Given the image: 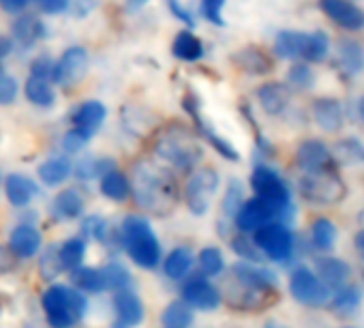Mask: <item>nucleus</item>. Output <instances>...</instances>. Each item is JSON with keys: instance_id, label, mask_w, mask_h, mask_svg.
Segmentation results:
<instances>
[{"instance_id": "obj_7", "label": "nucleus", "mask_w": 364, "mask_h": 328, "mask_svg": "<svg viewBox=\"0 0 364 328\" xmlns=\"http://www.w3.org/2000/svg\"><path fill=\"white\" fill-rule=\"evenodd\" d=\"M300 194L311 204H338L345 200L347 187L334 172H317L300 179Z\"/></svg>"}, {"instance_id": "obj_52", "label": "nucleus", "mask_w": 364, "mask_h": 328, "mask_svg": "<svg viewBox=\"0 0 364 328\" xmlns=\"http://www.w3.org/2000/svg\"><path fill=\"white\" fill-rule=\"evenodd\" d=\"M37 7L46 14H63L69 7V0H35Z\"/></svg>"}, {"instance_id": "obj_5", "label": "nucleus", "mask_w": 364, "mask_h": 328, "mask_svg": "<svg viewBox=\"0 0 364 328\" xmlns=\"http://www.w3.org/2000/svg\"><path fill=\"white\" fill-rule=\"evenodd\" d=\"M156 154L176 168H193L202 157V148L187 129L176 127L159 137Z\"/></svg>"}, {"instance_id": "obj_35", "label": "nucleus", "mask_w": 364, "mask_h": 328, "mask_svg": "<svg viewBox=\"0 0 364 328\" xmlns=\"http://www.w3.org/2000/svg\"><path fill=\"white\" fill-rule=\"evenodd\" d=\"M328 52H330V39H328V35L321 33V31H315V33L306 35L300 58L304 63H321V60H326Z\"/></svg>"}, {"instance_id": "obj_13", "label": "nucleus", "mask_w": 364, "mask_h": 328, "mask_svg": "<svg viewBox=\"0 0 364 328\" xmlns=\"http://www.w3.org/2000/svg\"><path fill=\"white\" fill-rule=\"evenodd\" d=\"M298 168L306 174L330 172L332 168V152L321 139H304L296 150Z\"/></svg>"}, {"instance_id": "obj_59", "label": "nucleus", "mask_w": 364, "mask_h": 328, "mask_svg": "<svg viewBox=\"0 0 364 328\" xmlns=\"http://www.w3.org/2000/svg\"><path fill=\"white\" fill-rule=\"evenodd\" d=\"M0 54H5V52H3V50H0Z\"/></svg>"}, {"instance_id": "obj_43", "label": "nucleus", "mask_w": 364, "mask_h": 328, "mask_svg": "<svg viewBox=\"0 0 364 328\" xmlns=\"http://www.w3.org/2000/svg\"><path fill=\"white\" fill-rule=\"evenodd\" d=\"M287 84L296 90H311L315 86V73L304 63L291 65L287 71Z\"/></svg>"}, {"instance_id": "obj_45", "label": "nucleus", "mask_w": 364, "mask_h": 328, "mask_svg": "<svg viewBox=\"0 0 364 328\" xmlns=\"http://www.w3.org/2000/svg\"><path fill=\"white\" fill-rule=\"evenodd\" d=\"M242 202H245L242 187H240L238 181H232L230 187H228V191H225V198H223V215L228 219H234L236 213H238V208L242 206Z\"/></svg>"}, {"instance_id": "obj_32", "label": "nucleus", "mask_w": 364, "mask_h": 328, "mask_svg": "<svg viewBox=\"0 0 364 328\" xmlns=\"http://www.w3.org/2000/svg\"><path fill=\"white\" fill-rule=\"evenodd\" d=\"M71 170H73V166H71V163L65 157H52V159H48V161L41 163L37 172H39L41 183L54 187V185L65 183L69 179Z\"/></svg>"}, {"instance_id": "obj_56", "label": "nucleus", "mask_w": 364, "mask_h": 328, "mask_svg": "<svg viewBox=\"0 0 364 328\" xmlns=\"http://www.w3.org/2000/svg\"><path fill=\"white\" fill-rule=\"evenodd\" d=\"M355 114H358V120L364 125V97L358 99V103H355Z\"/></svg>"}, {"instance_id": "obj_38", "label": "nucleus", "mask_w": 364, "mask_h": 328, "mask_svg": "<svg viewBox=\"0 0 364 328\" xmlns=\"http://www.w3.org/2000/svg\"><path fill=\"white\" fill-rule=\"evenodd\" d=\"M311 240L317 249L321 251H330L336 243V228L330 219L326 217H319L313 221L311 226Z\"/></svg>"}, {"instance_id": "obj_1", "label": "nucleus", "mask_w": 364, "mask_h": 328, "mask_svg": "<svg viewBox=\"0 0 364 328\" xmlns=\"http://www.w3.org/2000/svg\"><path fill=\"white\" fill-rule=\"evenodd\" d=\"M131 194L135 204L150 215L167 217L176 208V185L173 179L150 166V163H139L133 174Z\"/></svg>"}, {"instance_id": "obj_10", "label": "nucleus", "mask_w": 364, "mask_h": 328, "mask_svg": "<svg viewBox=\"0 0 364 328\" xmlns=\"http://www.w3.org/2000/svg\"><path fill=\"white\" fill-rule=\"evenodd\" d=\"M88 65H90V58H88V52L84 48H80V46L69 48L54 63L52 82L54 84H60V86H73V84H77L86 75Z\"/></svg>"}, {"instance_id": "obj_19", "label": "nucleus", "mask_w": 364, "mask_h": 328, "mask_svg": "<svg viewBox=\"0 0 364 328\" xmlns=\"http://www.w3.org/2000/svg\"><path fill=\"white\" fill-rule=\"evenodd\" d=\"M313 118L323 131L334 133L343 127V120H345L343 105L332 97H321L313 103Z\"/></svg>"}, {"instance_id": "obj_57", "label": "nucleus", "mask_w": 364, "mask_h": 328, "mask_svg": "<svg viewBox=\"0 0 364 328\" xmlns=\"http://www.w3.org/2000/svg\"><path fill=\"white\" fill-rule=\"evenodd\" d=\"M264 328H289V326H283V324H279V322H268Z\"/></svg>"}, {"instance_id": "obj_6", "label": "nucleus", "mask_w": 364, "mask_h": 328, "mask_svg": "<svg viewBox=\"0 0 364 328\" xmlns=\"http://www.w3.org/2000/svg\"><path fill=\"white\" fill-rule=\"evenodd\" d=\"M253 243L262 251V255L272 262H287L294 255L296 247V238L289 226H283L279 221H272L253 232Z\"/></svg>"}, {"instance_id": "obj_55", "label": "nucleus", "mask_w": 364, "mask_h": 328, "mask_svg": "<svg viewBox=\"0 0 364 328\" xmlns=\"http://www.w3.org/2000/svg\"><path fill=\"white\" fill-rule=\"evenodd\" d=\"M355 249H358V253L364 258V230H360V232L355 234Z\"/></svg>"}, {"instance_id": "obj_47", "label": "nucleus", "mask_w": 364, "mask_h": 328, "mask_svg": "<svg viewBox=\"0 0 364 328\" xmlns=\"http://www.w3.org/2000/svg\"><path fill=\"white\" fill-rule=\"evenodd\" d=\"M82 230H84V234H86L84 238L92 236V238H97V240H101V243H107V240L112 238L109 223H107L105 219H101V217H88V219L84 221Z\"/></svg>"}, {"instance_id": "obj_42", "label": "nucleus", "mask_w": 364, "mask_h": 328, "mask_svg": "<svg viewBox=\"0 0 364 328\" xmlns=\"http://www.w3.org/2000/svg\"><path fill=\"white\" fill-rule=\"evenodd\" d=\"M101 270H103L107 290H116V292H118V290L129 287V283H131V273L127 270L124 264H120V262H109V264H105V268H101Z\"/></svg>"}, {"instance_id": "obj_20", "label": "nucleus", "mask_w": 364, "mask_h": 328, "mask_svg": "<svg viewBox=\"0 0 364 328\" xmlns=\"http://www.w3.org/2000/svg\"><path fill=\"white\" fill-rule=\"evenodd\" d=\"M37 194H39L37 185H35L28 176H24V174H9V176L5 179V196H7L9 204L16 206V208L28 206L31 200H33Z\"/></svg>"}, {"instance_id": "obj_22", "label": "nucleus", "mask_w": 364, "mask_h": 328, "mask_svg": "<svg viewBox=\"0 0 364 328\" xmlns=\"http://www.w3.org/2000/svg\"><path fill=\"white\" fill-rule=\"evenodd\" d=\"M257 101H259V105H262V110L266 114L277 116V114H281L287 107L289 90L281 82H268V84L257 88Z\"/></svg>"}, {"instance_id": "obj_50", "label": "nucleus", "mask_w": 364, "mask_h": 328, "mask_svg": "<svg viewBox=\"0 0 364 328\" xmlns=\"http://www.w3.org/2000/svg\"><path fill=\"white\" fill-rule=\"evenodd\" d=\"M167 7H169V11H171V16L173 18H178L182 24H187V26H196V18L191 16V11L180 3V0H167Z\"/></svg>"}, {"instance_id": "obj_3", "label": "nucleus", "mask_w": 364, "mask_h": 328, "mask_svg": "<svg viewBox=\"0 0 364 328\" xmlns=\"http://www.w3.org/2000/svg\"><path fill=\"white\" fill-rule=\"evenodd\" d=\"M48 324L52 328H73L86 313L88 300L86 296L69 285L52 283L41 298Z\"/></svg>"}, {"instance_id": "obj_51", "label": "nucleus", "mask_w": 364, "mask_h": 328, "mask_svg": "<svg viewBox=\"0 0 364 328\" xmlns=\"http://www.w3.org/2000/svg\"><path fill=\"white\" fill-rule=\"evenodd\" d=\"M86 144H88V142H86L82 135H77L75 131H67V135L63 137V148H65L67 152H80Z\"/></svg>"}, {"instance_id": "obj_41", "label": "nucleus", "mask_w": 364, "mask_h": 328, "mask_svg": "<svg viewBox=\"0 0 364 328\" xmlns=\"http://www.w3.org/2000/svg\"><path fill=\"white\" fill-rule=\"evenodd\" d=\"M200 268L206 277H217L225 270V260L221 249L217 247H204L200 251Z\"/></svg>"}, {"instance_id": "obj_33", "label": "nucleus", "mask_w": 364, "mask_h": 328, "mask_svg": "<svg viewBox=\"0 0 364 328\" xmlns=\"http://www.w3.org/2000/svg\"><path fill=\"white\" fill-rule=\"evenodd\" d=\"M101 194L114 202H124L131 196V183L129 179L118 172V170H109L101 176Z\"/></svg>"}, {"instance_id": "obj_58", "label": "nucleus", "mask_w": 364, "mask_h": 328, "mask_svg": "<svg viewBox=\"0 0 364 328\" xmlns=\"http://www.w3.org/2000/svg\"><path fill=\"white\" fill-rule=\"evenodd\" d=\"M116 328H124V326H120V324H116Z\"/></svg>"}, {"instance_id": "obj_30", "label": "nucleus", "mask_w": 364, "mask_h": 328, "mask_svg": "<svg viewBox=\"0 0 364 328\" xmlns=\"http://www.w3.org/2000/svg\"><path fill=\"white\" fill-rule=\"evenodd\" d=\"M306 33L298 31H281L274 39V54L283 60H294L302 56Z\"/></svg>"}, {"instance_id": "obj_44", "label": "nucleus", "mask_w": 364, "mask_h": 328, "mask_svg": "<svg viewBox=\"0 0 364 328\" xmlns=\"http://www.w3.org/2000/svg\"><path fill=\"white\" fill-rule=\"evenodd\" d=\"M105 166V161H101V159H95V157H88V159H82L77 166L71 170L80 181H90V179H95V176H103L105 172H109L107 168H103Z\"/></svg>"}, {"instance_id": "obj_21", "label": "nucleus", "mask_w": 364, "mask_h": 328, "mask_svg": "<svg viewBox=\"0 0 364 328\" xmlns=\"http://www.w3.org/2000/svg\"><path fill=\"white\" fill-rule=\"evenodd\" d=\"M50 211H52V215H54L58 221L77 219V217L84 213V198L80 196L77 189H63V191H58L56 198L52 200Z\"/></svg>"}, {"instance_id": "obj_8", "label": "nucleus", "mask_w": 364, "mask_h": 328, "mask_svg": "<svg viewBox=\"0 0 364 328\" xmlns=\"http://www.w3.org/2000/svg\"><path fill=\"white\" fill-rule=\"evenodd\" d=\"M289 292L304 307H323L332 298L330 290L306 266H298L291 273V277H289Z\"/></svg>"}, {"instance_id": "obj_49", "label": "nucleus", "mask_w": 364, "mask_h": 328, "mask_svg": "<svg viewBox=\"0 0 364 328\" xmlns=\"http://www.w3.org/2000/svg\"><path fill=\"white\" fill-rule=\"evenodd\" d=\"M225 7V0H202L200 5V14L215 26H223V18H221V11Z\"/></svg>"}, {"instance_id": "obj_48", "label": "nucleus", "mask_w": 364, "mask_h": 328, "mask_svg": "<svg viewBox=\"0 0 364 328\" xmlns=\"http://www.w3.org/2000/svg\"><path fill=\"white\" fill-rule=\"evenodd\" d=\"M18 97V82L5 69H0V105H11Z\"/></svg>"}, {"instance_id": "obj_36", "label": "nucleus", "mask_w": 364, "mask_h": 328, "mask_svg": "<svg viewBox=\"0 0 364 328\" xmlns=\"http://www.w3.org/2000/svg\"><path fill=\"white\" fill-rule=\"evenodd\" d=\"M86 255V238L84 236H73L60 245V262L65 270H75L82 266Z\"/></svg>"}, {"instance_id": "obj_14", "label": "nucleus", "mask_w": 364, "mask_h": 328, "mask_svg": "<svg viewBox=\"0 0 364 328\" xmlns=\"http://www.w3.org/2000/svg\"><path fill=\"white\" fill-rule=\"evenodd\" d=\"M321 11L345 31H362L364 28V11L353 5L351 0H319Z\"/></svg>"}, {"instance_id": "obj_31", "label": "nucleus", "mask_w": 364, "mask_h": 328, "mask_svg": "<svg viewBox=\"0 0 364 328\" xmlns=\"http://www.w3.org/2000/svg\"><path fill=\"white\" fill-rule=\"evenodd\" d=\"M338 60L341 67L349 73V75H358L364 71V48L351 39H341L338 41Z\"/></svg>"}, {"instance_id": "obj_18", "label": "nucleus", "mask_w": 364, "mask_h": 328, "mask_svg": "<svg viewBox=\"0 0 364 328\" xmlns=\"http://www.w3.org/2000/svg\"><path fill=\"white\" fill-rule=\"evenodd\" d=\"M9 249L20 260L35 258L39 253V249H41V232L35 226H28V223H22V226L14 228L11 236H9Z\"/></svg>"}, {"instance_id": "obj_15", "label": "nucleus", "mask_w": 364, "mask_h": 328, "mask_svg": "<svg viewBox=\"0 0 364 328\" xmlns=\"http://www.w3.org/2000/svg\"><path fill=\"white\" fill-rule=\"evenodd\" d=\"M105 116H107V110H105V105L101 101H86L73 112L71 131H75L77 135H82L88 142L101 129Z\"/></svg>"}, {"instance_id": "obj_54", "label": "nucleus", "mask_w": 364, "mask_h": 328, "mask_svg": "<svg viewBox=\"0 0 364 328\" xmlns=\"http://www.w3.org/2000/svg\"><path fill=\"white\" fill-rule=\"evenodd\" d=\"M150 3V0H127V9L133 14V11H139L144 5H148Z\"/></svg>"}, {"instance_id": "obj_16", "label": "nucleus", "mask_w": 364, "mask_h": 328, "mask_svg": "<svg viewBox=\"0 0 364 328\" xmlns=\"http://www.w3.org/2000/svg\"><path fill=\"white\" fill-rule=\"evenodd\" d=\"M114 311L118 324L124 328H133L144 322V302L131 287L118 290L114 294Z\"/></svg>"}, {"instance_id": "obj_53", "label": "nucleus", "mask_w": 364, "mask_h": 328, "mask_svg": "<svg viewBox=\"0 0 364 328\" xmlns=\"http://www.w3.org/2000/svg\"><path fill=\"white\" fill-rule=\"evenodd\" d=\"M31 3V0H0V7H3L5 11L9 14H20L26 9V5Z\"/></svg>"}, {"instance_id": "obj_39", "label": "nucleus", "mask_w": 364, "mask_h": 328, "mask_svg": "<svg viewBox=\"0 0 364 328\" xmlns=\"http://www.w3.org/2000/svg\"><path fill=\"white\" fill-rule=\"evenodd\" d=\"M334 159L343 163V166H349V163L364 159V146L360 144V139H353V137L341 139L334 146Z\"/></svg>"}, {"instance_id": "obj_17", "label": "nucleus", "mask_w": 364, "mask_h": 328, "mask_svg": "<svg viewBox=\"0 0 364 328\" xmlns=\"http://www.w3.org/2000/svg\"><path fill=\"white\" fill-rule=\"evenodd\" d=\"M234 277L242 287H253V290H274L279 279L270 268H264L259 264L251 262H238L234 264Z\"/></svg>"}, {"instance_id": "obj_40", "label": "nucleus", "mask_w": 364, "mask_h": 328, "mask_svg": "<svg viewBox=\"0 0 364 328\" xmlns=\"http://www.w3.org/2000/svg\"><path fill=\"white\" fill-rule=\"evenodd\" d=\"M39 270H41V277L43 279H54L58 277L65 268H63V262H60V247L58 245H50L41 258H39Z\"/></svg>"}, {"instance_id": "obj_25", "label": "nucleus", "mask_w": 364, "mask_h": 328, "mask_svg": "<svg viewBox=\"0 0 364 328\" xmlns=\"http://www.w3.org/2000/svg\"><path fill=\"white\" fill-rule=\"evenodd\" d=\"M193 268V251L189 247H176L167 253L165 262H163V273L167 279H182L187 277Z\"/></svg>"}, {"instance_id": "obj_27", "label": "nucleus", "mask_w": 364, "mask_h": 328, "mask_svg": "<svg viewBox=\"0 0 364 328\" xmlns=\"http://www.w3.org/2000/svg\"><path fill=\"white\" fill-rule=\"evenodd\" d=\"M234 63L238 69L251 75H266L272 69V60L268 54H264L257 48H245L238 54H234Z\"/></svg>"}, {"instance_id": "obj_29", "label": "nucleus", "mask_w": 364, "mask_h": 328, "mask_svg": "<svg viewBox=\"0 0 364 328\" xmlns=\"http://www.w3.org/2000/svg\"><path fill=\"white\" fill-rule=\"evenodd\" d=\"M71 281H73L75 290L86 292V294H99V292L107 290L103 270L97 266H80V268L71 270Z\"/></svg>"}, {"instance_id": "obj_4", "label": "nucleus", "mask_w": 364, "mask_h": 328, "mask_svg": "<svg viewBox=\"0 0 364 328\" xmlns=\"http://www.w3.org/2000/svg\"><path fill=\"white\" fill-rule=\"evenodd\" d=\"M251 187L255 191V198L272 204L279 211V223L287 226L294 219V204L287 183L268 166H257L251 174Z\"/></svg>"}, {"instance_id": "obj_23", "label": "nucleus", "mask_w": 364, "mask_h": 328, "mask_svg": "<svg viewBox=\"0 0 364 328\" xmlns=\"http://www.w3.org/2000/svg\"><path fill=\"white\" fill-rule=\"evenodd\" d=\"M349 264L338 260V258H319L317 260V277L321 279V283L328 290H338L345 285V281L349 279Z\"/></svg>"}, {"instance_id": "obj_28", "label": "nucleus", "mask_w": 364, "mask_h": 328, "mask_svg": "<svg viewBox=\"0 0 364 328\" xmlns=\"http://www.w3.org/2000/svg\"><path fill=\"white\" fill-rule=\"evenodd\" d=\"M24 95L26 99L37 105V107H50L56 101L54 88H52V80L50 78H41V75H28L26 84H24Z\"/></svg>"}, {"instance_id": "obj_26", "label": "nucleus", "mask_w": 364, "mask_h": 328, "mask_svg": "<svg viewBox=\"0 0 364 328\" xmlns=\"http://www.w3.org/2000/svg\"><path fill=\"white\" fill-rule=\"evenodd\" d=\"M171 54L182 63H198L204 56V43L191 31H182L171 43Z\"/></svg>"}, {"instance_id": "obj_46", "label": "nucleus", "mask_w": 364, "mask_h": 328, "mask_svg": "<svg viewBox=\"0 0 364 328\" xmlns=\"http://www.w3.org/2000/svg\"><path fill=\"white\" fill-rule=\"evenodd\" d=\"M232 249L240 255V258H245V262H251V264H259L262 260H264V255H262V251L255 247V243L253 240H249L247 236H236L234 240H232Z\"/></svg>"}, {"instance_id": "obj_37", "label": "nucleus", "mask_w": 364, "mask_h": 328, "mask_svg": "<svg viewBox=\"0 0 364 328\" xmlns=\"http://www.w3.org/2000/svg\"><path fill=\"white\" fill-rule=\"evenodd\" d=\"M360 305H362V292H360L358 285H343L332 296V309L336 313H343V315H349V313L358 311Z\"/></svg>"}, {"instance_id": "obj_24", "label": "nucleus", "mask_w": 364, "mask_h": 328, "mask_svg": "<svg viewBox=\"0 0 364 328\" xmlns=\"http://www.w3.org/2000/svg\"><path fill=\"white\" fill-rule=\"evenodd\" d=\"M46 35V28L41 24V20L37 16H20L14 22V41L18 46H22L24 50L33 48L41 37Z\"/></svg>"}, {"instance_id": "obj_2", "label": "nucleus", "mask_w": 364, "mask_h": 328, "mask_svg": "<svg viewBox=\"0 0 364 328\" xmlns=\"http://www.w3.org/2000/svg\"><path fill=\"white\" fill-rule=\"evenodd\" d=\"M118 240L139 268L154 270L161 264V243L152 232L148 219L137 215L124 217L118 232Z\"/></svg>"}, {"instance_id": "obj_12", "label": "nucleus", "mask_w": 364, "mask_h": 328, "mask_svg": "<svg viewBox=\"0 0 364 328\" xmlns=\"http://www.w3.org/2000/svg\"><path fill=\"white\" fill-rule=\"evenodd\" d=\"M182 302L198 311H215L221 307V292L204 277H196L182 287Z\"/></svg>"}, {"instance_id": "obj_11", "label": "nucleus", "mask_w": 364, "mask_h": 328, "mask_svg": "<svg viewBox=\"0 0 364 328\" xmlns=\"http://www.w3.org/2000/svg\"><path fill=\"white\" fill-rule=\"evenodd\" d=\"M272 221H279V211L272 204H268V202H264L259 198L245 200L242 206L238 208L236 217H234V223L242 234L257 232L259 228H264V226H268Z\"/></svg>"}, {"instance_id": "obj_34", "label": "nucleus", "mask_w": 364, "mask_h": 328, "mask_svg": "<svg viewBox=\"0 0 364 328\" xmlns=\"http://www.w3.org/2000/svg\"><path fill=\"white\" fill-rule=\"evenodd\" d=\"M161 322L165 328H189L193 324V309L182 300H173L163 309Z\"/></svg>"}, {"instance_id": "obj_9", "label": "nucleus", "mask_w": 364, "mask_h": 328, "mask_svg": "<svg viewBox=\"0 0 364 328\" xmlns=\"http://www.w3.org/2000/svg\"><path fill=\"white\" fill-rule=\"evenodd\" d=\"M219 189V174L217 170L213 168H202L198 170L189 181H187V187H185V200H187V206L193 215L202 217L208 213L210 208V202L215 198Z\"/></svg>"}]
</instances>
